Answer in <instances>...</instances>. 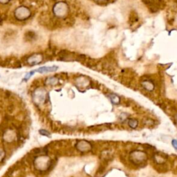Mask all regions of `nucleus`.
<instances>
[{"mask_svg":"<svg viewBox=\"0 0 177 177\" xmlns=\"http://www.w3.org/2000/svg\"><path fill=\"white\" fill-rule=\"evenodd\" d=\"M147 159V155L145 152L141 150H134L130 153V160L134 165H139L141 164L144 163Z\"/></svg>","mask_w":177,"mask_h":177,"instance_id":"f257e3e1","label":"nucleus"},{"mask_svg":"<svg viewBox=\"0 0 177 177\" xmlns=\"http://www.w3.org/2000/svg\"><path fill=\"white\" fill-rule=\"evenodd\" d=\"M15 17L19 20H25L31 16V11L28 8L24 6L17 8L15 11Z\"/></svg>","mask_w":177,"mask_h":177,"instance_id":"f03ea898","label":"nucleus"},{"mask_svg":"<svg viewBox=\"0 0 177 177\" xmlns=\"http://www.w3.org/2000/svg\"><path fill=\"white\" fill-rule=\"evenodd\" d=\"M68 11V6L64 2L56 4L53 8L54 14L58 17H63L66 15Z\"/></svg>","mask_w":177,"mask_h":177,"instance_id":"7ed1b4c3","label":"nucleus"},{"mask_svg":"<svg viewBox=\"0 0 177 177\" xmlns=\"http://www.w3.org/2000/svg\"><path fill=\"white\" fill-rule=\"evenodd\" d=\"M141 85H142V87L145 90L148 91H153L154 90V84L152 81L150 80H147V79H146V80H143L142 82H141Z\"/></svg>","mask_w":177,"mask_h":177,"instance_id":"20e7f679","label":"nucleus"},{"mask_svg":"<svg viewBox=\"0 0 177 177\" xmlns=\"http://www.w3.org/2000/svg\"><path fill=\"white\" fill-rule=\"evenodd\" d=\"M42 60V56L40 54H35L33 56H31L30 58H28V62L30 64L35 65V64H38L40 63Z\"/></svg>","mask_w":177,"mask_h":177,"instance_id":"39448f33","label":"nucleus"},{"mask_svg":"<svg viewBox=\"0 0 177 177\" xmlns=\"http://www.w3.org/2000/svg\"><path fill=\"white\" fill-rule=\"evenodd\" d=\"M58 68V66H42V67H40L37 68V70H35V72L40 73V74H44V73H47V72H53L55 71Z\"/></svg>","mask_w":177,"mask_h":177,"instance_id":"423d86ee","label":"nucleus"},{"mask_svg":"<svg viewBox=\"0 0 177 177\" xmlns=\"http://www.w3.org/2000/svg\"><path fill=\"white\" fill-rule=\"evenodd\" d=\"M154 161L156 163L158 164H163V163H165L167 156L161 155V154H155L154 155Z\"/></svg>","mask_w":177,"mask_h":177,"instance_id":"0eeeda50","label":"nucleus"},{"mask_svg":"<svg viewBox=\"0 0 177 177\" xmlns=\"http://www.w3.org/2000/svg\"><path fill=\"white\" fill-rule=\"evenodd\" d=\"M109 98L111 100V103L114 104V105H118V104H119L120 102V98L116 94H111L109 95Z\"/></svg>","mask_w":177,"mask_h":177,"instance_id":"6e6552de","label":"nucleus"},{"mask_svg":"<svg viewBox=\"0 0 177 177\" xmlns=\"http://www.w3.org/2000/svg\"><path fill=\"white\" fill-rule=\"evenodd\" d=\"M138 120L136 119H134V118H131L128 120V125L132 129H136L137 127H138Z\"/></svg>","mask_w":177,"mask_h":177,"instance_id":"1a4fd4ad","label":"nucleus"},{"mask_svg":"<svg viewBox=\"0 0 177 177\" xmlns=\"http://www.w3.org/2000/svg\"><path fill=\"white\" fill-rule=\"evenodd\" d=\"M35 36H36V35L35 34L34 32H32V31H29V32L26 33V38L29 41H31L33 40V39H35Z\"/></svg>","mask_w":177,"mask_h":177,"instance_id":"9d476101","label":"nucleus"},{"mask_svg":"<svg viewBox=\"0 0 177 177\" xmlns=\"http://www.w3.org/2000/svg\"><path fill=\"white\" fill-rule=\"evenodd\" d=\"M35 73V71H31V72H29V73H28V74H27L26 76H25V77H24V80H25V81H26V80H28L29 78H31V76H33V74H34Z\"/></svg>","mask_w":177,"mask_h":177,"instance_id":"9b49d317","label":"nucleus"},{"mask_svg":"<svg viewBox=\"0 0 177 177\" xmlns=\"http://www.w3.org/2000/svg\"><path fill=\"white\" fill-rule=\"evenodd\" d=\"M39 132H40V134L42 135H44V136H50V134L48 132H47V131L40 130L39 131Z\"/></svg>","mask_w":177,"mask_h":177,"instance_id":"f8f14e48","label":"nucleus"},{"mask_svg":"<svg viewBox=\"0 0 177 177\" xmlns=\"http://www.w3.org/2000/svg\"><path fill=\"white\" fill-rule=\"evenodd\" d=\"M172 146H173L174 148H175L177 150V140H176V139H174V140H172Z\"/></svg>","mask_w":177,"mask_h":177,"instance_id":"ddd939ff","label":"nucleus"},{"mask_svg":"<svg viewBox=\"0 0 177 177\" xmlns=\"http://www.w3.org/2000/svg\"><path fill=\"white\" fill-rule=\"evenodd\" d=\"M120 120H126L127 118V115L126 114H122L121 115H120Z\"/></svg>","mask_w":177,"mask_h":177,"instance_id":"4468645a","label":"nucleus"},{"mask_svg":"<svg viewBox=\"0 0 177 177\" xmlns=\"http://www.w3.org/2000/svg\"><path fill=\"white\" fill-rule=\"evenodd\" d=\"M95 2H97V3L98 4H103V3H105V2H107L108 0H95Z\"/></svg>","mask_w":177,"mask_h":177,"instance_id":"2eb2a0df","label":"nucleus"},{"mask_svg":"<svg viewBox=\"0 0 177 177\" xmlns=\"http://www.w3.org/2000/svg\"><path fill=\"white\" fill-rule=\"evenodd\" d=\"M10 0H0V3L1 4H6L8 2H9Z\"/></svg>","mask_w":177,"mask_h":177,"instance_id":"dca6fc26","label":"nucleus"},{"mask_svg":"<svg viewBox=\"0 0 177 177\" xmlns=\"http://www.w3.org/2000/svg\"><path fill=\"white\" fill-rule=\"evenodd\" d=\"M174 118H175V120H176V121L177 122V114H176V115L175 116H174Z\"/></svg>","mask_w":177,"mask_h":177,"instance_id":"f3484780","label":"nucleus"}]
</instances>
